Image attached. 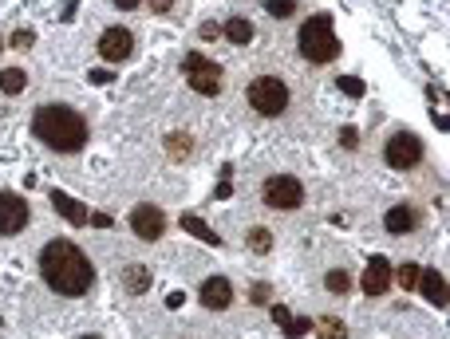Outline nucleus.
<instances>
[{
	"label": "nucleus",
	"mask_w": 450,
	"mask_h": 339,
	"mask_svg": "<svg viewBox=\"0 0 450 339\" xmlns=\"http://www.w3.org/2000/svg\"><path fill=\"white\" fill-rule=\"evenodd\" d=\"M40 272L48 280V288L60 292V296H87L91 284H95L91 256L67 237H56V241H48L40 249Z\"/></svg>",
	"instance_id": "nucleus-1"
},
{
	"label": "nucleus",
	"mask_w": 450,
	"mask_h": 339,
	"mask_svg": "<svg viewBox=\"0 0 450 339\" xmlns=\"http://www.w3.org/2000/svg\"><path fill=\"white\" fill-rule=\"evenodd\" d=\"M32 134L48 150H60V154H79L91 138L87 119L67 103H40L36 115H32Z\"/></svg>",
	"instance_id": "nucleus-2"
},
{
	"label": "nucleus",
	"mask_w": 450,
	"mask_h": 339,
	"mask_svg": "<svg viewBox=\"0 0 450 339\" xmlns=\"http://www.w3.org/2000/svg\"><path fill=\"white\" fill-rule=\"evenodd\" d=\"M296 44H300V56H305L308 63H332L336 56H340V40H336V32H332V16L328 13H316L312 20H305Z\"/></svg>",
	"instance_id": "nucleus-3"
},
{
	"label": "nucleus",
	"mask_w": 450,
	"mask_h": 339,
	"mask_svg": "<svg viewBox=\"0 0 450 339\" xmlns=\"http://www.w3.org/2000/svg\"><path fill=\"white\" fill-rule=\"evenodd\" d=\"M245 99H249V107L261 119H277L289 107V87H284L280 75H257L253 83H249V91H245Z\"/></svg>",
	"instance_id": "nucleus-4"
},
{
	"label": "nucleus",
	"mask_w": 450,
	"mask_h": 339,
	"mask_svg": "<svg viewBox=\"0 0 450 339\" xmlns=\"http://www.w3.org/2000/svg\"><path fill=\"white\" fill-rule=\"evenodd\" d=\"M261 201L277 213H292V209L305 206V185L292 174H268L265 185H261Z\"/></svg>",
	"instance_id": "nucleus-5"
},
{
	"label": "nucleus",
	"mask_w": 450,
	"mask_h": 339,
	"mask_svg": "<svg viewBox=\"0 0 450 339\" xmlns=\"http://www.w3.org/2000/svg\"><path fill=\"white\" fill-rule=\"evenodd\" d=\"M182 72H186V83L194 87L198 95H221V87H225V72H221L214 60H206L202 51H190L182 60Z\"/></svg>",
	"instance_id": "nucleus-6"
},
{
	"label": "nucleus",
	"mask_w": 450,
	"mask_h": 339,
	"mask_svg": "<svg viewBox=\"0 0 450 339\" xmlns=\"http://www.w3.org/2000/svg\"><path fill=\"white\" fill-rule=\"evenodd\" d=\"M383 158H387L391 170H415L419 162H423V138L411 134V131L391 134L387 146H383Z\"/></svg>",
	"instance_id": "nucleus-7"
},
{
	"label": "nucleus",
	"mask_w": 450,
	"mask_h": 339,
	"mask_svg": "<svg viewBox=\"0 0 450 339\" xmlns=\"http://www.w3.org/2000/svg\"><path fill=\"white\" fill-rule=\"evenodd\" d=\"M131 233L138 241H159L162 233H166V213L159 206H150V201L134 206L131 209Z\"/></svg>",
	"instance_id": "nucleus-8"
},
{
	"label": "nucleus",
	"mask_w": 450,
	"mask_h": 339,
	"mask_svg": "<svg viewBox=\"0 0 450 339\" xmlns=\"http://www.w3.org/2000/svg\"><path fill=\"white\" fill-rule=\"evenodd\" d=\"M32 221V209L20 194H0V237H16Z\"/></svg>",
	"instance_id": "nucleus-9"
},
{
	"label": "nucleus",
	"mask_w": 450,
	"mask_h": 339,
	"mask_svg": "<svg viewBox=\"0 0 450 339\" xmlns=\"http://www.w3.org/2000/svg\"><path fill=\"white\" fill-rule=\"evenodd\" d=\"M99 56L107 63H122V60H131V51H134V36L127 32L122 24H115V28H107L103 36H99Z\"/></svg>",
	"instance_id": "nucleus-10"
},
{
	"label": "nucleus",
	"mask_w": 450,
	"mask_h": 339,
	"mask_svg": "<svg viewBox=\"0 0 450 339\" xmlns=\"http://www.w3.org/2000/svg\"><path fill=\"white\" fill-rule=\"evenodd\" d=\"M198 300H202V308H209V312H225V308L233 304V284L225 276H206L202 280Z\"/></svg>",
	"instance_id": "nucleus-11"
},
{
	"label": "nucleus",
	"mask_w": 450,
	"mask_h": 339,
	"mask_svg": "<svg viewBox=\"0 0 450 339\" xmlns=\"http://www.w3.org/2000/svg\"><path fill=\"white\" fill-rule=\"evenodd\" d=\"M360 284H364V296H383V292L391 288V265L383 261V256H371Z\"/></svg>",
	"instance_id": "nucleus-12"
},
{
	"label": "nucleus",
	"mask_w": 450,
	"mask_h": 339,
	"mask_svg": "<svg viewBox=\"0 0 450 339\" xmlns=\"http://www.w3.org/2000/svg\"><path fill=\"white\" fill-rule=\"evenodd\" d=\"M415 225H419V213H415L407 201H403V206H391L387 213H383V229H387L391 237H407V233H415Z\"/></svg>",
	"instance_id": "nucleus-13"
},
{
	"label": "nucleus",
	"mask_w": 450,
	"mask_h": 339,
	"mask_svg": "<svg viewBox=\"0 0 450 339\" xmlns=\"http://www.w3.org/2000/svg\"><path fill=\"white\" fill-rule=\"evenodd\" d=\"M415 288L426 296V304H435V308H447V276H442L438 268H423Z\"/></svg>",
	"instance_id": "nucleus-14"
},
{
	"label": "nucleus",
	"mask_w": 450,
	"mask_h": 339,
	"mask_svg": "<svg viewBox=\"0 0 450 339\" xmlns=\"http://www.w3.org/2000/svg\"><path fill=\"white\" fill-rule=\"evenodd\" d=\"M51 209H56L60 217H67L72 225H87V221H91V213H87L72 194H60V190H51Z\"/></svg>",
	"instance_id": "nucleus-15"
},
{
	"label": "nucleus",
	"mask_w": 450,
	"mask_h": 339,
	"mask_svg": "<svg viewBox=\"0 0 450 339\" xmlns=\"http://www.w3.org/2000/svg\"><path fill=\"white\" fill-rule=\"evenodd\" d=\"M221 36L230 40L233 48H245V44H253V24H249L245 16H230L225 28H221Z\"/></svg>",
	"instance_id": "nucleus-16"
},
{
	"label": "nucleus",
	"mask_w": 450,
	"mask_h": 339,
	"mask_svg": "<svg viewBox=\"0 0 450 339\" xmlns=\"http://www.w3.org/2000/svg\"><path fill=\"white\" fill-rule=\"evenodd\" d=\"M146 284H150V268L146 265H127L122 268V288L131 292V296H143Z\"/></svg>",
	"instance_id": "nucleus-17"
},
{
	"label": "nucleus",
	"mask_w": 450,
	"mask_h": 339,
	"mask_svg": "<svg viewBox=\"0 0 450 339\" xmlns=\"http://www.w3.org/2000/svg\"><path fill=\"white\" fill-rule=\"evenodd\" d=\"M312 331H316L320 339H348V324L336 320V315H320L316 324H312Z\"/></svg>",
	"instance_id": "nucleus-18"
},
{
	"label": "nucleus",
	"mask_w": 450,
	"mask_h": 339,
	"mask_svg": "<svg viewBox=\"0 0 450 339\" xmlns=\"http://www.w3.org/2000/svg\"><path fill=\"white\" fill-rule=\"evenodd\" d=\"M182 229H186V233H194V237H202L206 245H221V237L209 229V225L198 217V213H182Z\"/></svg>",
	"instance_id": "nucleus-19"
},
{
	"label": "nucleus",
	"mask_w": 450,
	"mask_h": 339,
	"mask_svg": "<svg viewBox=\"0 0 450 339\" xmlns=\"http://www.w3.org/2000/svg\"><path fill=\"white\" fill-rule=\"evenodd\" d=\"M24 87H28V75L20 72V67H4V72H0V91H4V95H20Z\"/></svg>",
	"instance_id": "nucleus-20"
},
{
	"label": "nucleus",
	"mask_w": 450,
	"mask_h": 339,
	"mask_svg": "<svg viewBox=\"0 0 450 339\" xmlns=\"http://www.w3.org/2000/svg\"><path fill=\"white\" fill-rule=\"evenodd\" d=\"M324 288H328L332 296H348V292H352V276H348V268H328Z\"/></svg>",
	"instance_id": "nucleus-21"
},
{
	"label": "nucleus",
	"mask_w": 450,
	"mask_h": 339,
	"mask_svg": "<svg viewBox=\"0 0 450 339\" xmlns=\"http://www.w3.org/2000/svg\"><path fill=\"white\" fill-rule=\"evenodd\" d=\"M245 245H249L253 253H268V249H273V233H268L265 225H253V229L245 233Z\"/></svg>",
	"instance_id": "nucleus-22"
},
{
	"label": "nucleus",
	"mask_w": 450,
	"mask_h": 339,
	"mask_svg": "<svg viewBox=\"0 0 450 339\" xmlns=\"http://www.w3.org/2000/svg\"><path fill=\"white\" fill-rule=\"evenodd\" d=\"M419 272H423V265H415V261H403L399 272H395V280L403 284V292H411L415 284H419Z\"/></svg>",
	"instance_id": "nucleus-23"
},
{
	"label": "nucleus",
	"mask_w": 450,
	"mask_h": 339,
	"mask_svg": "<svg viewBox=\"0 0 450 339\" xmlns=\"http://www.w3.org/2000/svg\"><path fill=\"white\" fill-rule=\"evenodd\" d=\"M166 150H170V158H186L194 150V142H190V134H166Z\"/></svg>",
	"instance_id": "nucleus-24"
},
{
	"label": "nucleus",
	"mask_w": 450,
	"mask_h": 339,
	"mask_svg": "<svg viewBox=\"0 0 450 339\" xmlns=\"http://www.w3.org/2000/svg\"><path fill=\"white\" fill-rule=\"evenodd\" d=\"M265 13L273 16V20H289V16L296 13V0H268Z\"/></svg>",
	"instance_id": "nucleus-25"
},
{
	"label": "nucleus",
	"mask_w": 450,
	"mask_h": 339,
	"mask_svg": "<svg viewBox=\"0 0 450 339\" xmlns=\"http://www.w3.org/2000/svg\"><path fill=\"white\" fill-rule=\"evenodd\" d=\"M308 331H312V320H289V327H284L289 339H300V336H308Z\"/></svg>",
	"instance_id": "nucleus-26"
},
{
	"label": "nucleus",
	"mask_w": 450,
	"mask_h": 339,
	"mask_svg": "<svg viewBox=\"0 0 450 339\" xmlns=\"http://www.w3.org/2000/svg\"><path fill=\"white\" fill-rule=\"evenodd\" d=\"M340 91H344V95H352V99H360V95H364V83H360V79H352V75H344Z\"/></svg>",
	"instance_id": "nucleus-27"
},
{
	"label": "nucleus",
	"mask_w": 450,
	"mask_h": 339,
	"mask_svg": "<svg viewBox=\"0 0 450 339\" xmlns=\"http://www.w3.org/2000/svg\"><path fill=\"white\" fill-rule=\"evenodd\" d=\"M32 44H36V36H32V32H28V28H20V32H13V48L28 51V48H32Z\"/></svg>",
	"instance_id": "nucleus-28"
},
{
	"label": "nucleus",
	"mask_w": 450,
	"mask_h": 339,
	"mask_svg": "<svg viewBox=\"0 0 450 339\" xmlns=\"http://www.w3.org/2000/svg\"><path fill=\"white\" fill-rule=\"evenodd\" d=\"M340 142L348 146V150H355V146H360V131H355V126H344V131H340Z\"/></svg>",
	"instance_id": "nucleus-29"
},
{
	"label": "nucleus",
	"mask_w": 450,
	"mask_h": 339,
	"mask_svg": "<svg viewBox=\"0 0 450 339\" xmlns=\"http://www.w3.org/2000/svg\"><path fill=\"white\" fill-rule=\"evenodd\" d=\"M273 320H277L280 327H289V320H292V312L284 308V304H273Z\"/></svg>",
	"instance_id": "nucleus-30"
},
{
	"label": "nucleus",
	"mask_w": 450,
	"mask_h": 339,
	"mask_svg": "<svg viewBox=\"0 0 450 339\" xmlns=\"http://www.w3.org/2000/svg\"><path fill=\"white\" fill-rule=\"evenodd\" d=\"M253 304H268V284H253V296H249Z\"/></svg>",
	"instance_id": "nucleus-31"
},
{
	"label": "nucleus",
	"mask_w": 450,
	"mask_h": 339,
	"mask_svg": "<svg viewBox=\"0 0 450 339\" xmlns=\"http://www.w3.org/2000/svg\"><path fill=\"white\" fill-rule=\"evenodd\" d=\"M218 32H221V28L214 24V20H206V24H202V40H214V36H218Z\"/></svg>",
	"instance_id": "nucleus-32"
},
{
	"label": "nucleus",
	"mask_w": 450,
	"mask_h": 339,
	"mask_svg": "<svg viewBox=\"0 0 450 339\" xmlns=\"http://www.w3.org/2000/svg\"><path fill=\"white\" fill-rule=\"evenodd\" d=\"M150 8H154V13H170L174 0H150Z\"/></svg>",
	"instance_id": "nucleus-33"
},
{
	"label": "nucleus",
	"mask_w": 450,
	"mask_h": 339,
	"mask_svg": "<svg viewBox=\"0 0 450 339\" xmlns=\"http://www.w3.org/2000/svg\"><path fill=\"white\" fill-rule=\"evenodd\" d=\"M91 83H111V72H103V67H99V72H91Z\"/></svg>",
	"instance_id": "nucleus-34"
},
{
	"label": "nucleus",
	"mask_w": 450,
	"mask_h": 339,
	"mask_svg": "<svg viewBox=\"0 0 450 339\" xmlns=\"http://www.w3.org/2000/svg\"><path fill=\"white\" fill-rule=\"evenodd\" d=\"M138 0H115V8H134Z\"/></svg>",
	"instance_id": "nucleus-35"
},
{
	"label": "nucleus",
	"mask_w": 450,
	"mask_h": 339,
	"mask_svg": "<svg viewBox=\"0 0 450 339\" xmlns=\"http://www.w3.org/2000/svg\"><path fill=\"white\" fill-rule=\"evenodd\" d=\"M79 339H99V336H79Z\"/></svg>",
	"instance_id": "nucleus-36"
},
{
	"label": "nucleus",
	"mask_w": 450,
	"mask_h": 339,
	"mask_svg": "<svg viewBox=\"0 0 450 339\" xmlns=\"http://www.w3.org/2000/svg\"><path fill=\"white\" fill-rule=\"evenodd\" d=\"M0 51H4V40H0Z\"/></svg>",
	"instance_id": "nucleus-37"
}]
</instances>
